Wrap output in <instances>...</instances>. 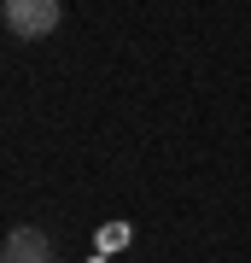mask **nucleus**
I'll return each instance as SVG.
<instances>
[{
  "label": "nucleus",
  "mask_w": 251,
  "mask_h": 263,
  "mask_svg": "<svg viewBox=\"0 0 251 263\" xmlns=\"http://www.w3.org/2000/svg\"><path fill=\"white\" fill-rule=\"evenodd\" d=\"M65 24V6L59 0H6V29L18 41H41Z\"/></svg>",
  "instance_id": "f257e3e1"
},
{
  "label": "nucleus",
  "mask_w": 251,
  "mask_h": 263,
  "mask_svg": "<svg viewBox=\"0 0 251 263\" xmlns=\"http://www.w3.org/2000/svg\"><path fill=\"white\" fill-rule=\"evenodd\" d=\"M0 263H53V240L41 234V228H6V240H0Z\"/></svg>",
  "instance_id": "f03ea898"
},
{
  "label": "nucleus",
  "mask_w": 251,
  "mask_h": 263,
  "mask_svg": "<svg viewBox=\"0 0 251 263\" xmlns=\"http://www.w3.org/2000/svg\"><path fill=\"white\" fill-rule=\"evenodd\" d=\"M0 29H6V0H0Z\"/></svg>",
  "instance_id": "7ed1b4c3"
}]
</instances>
